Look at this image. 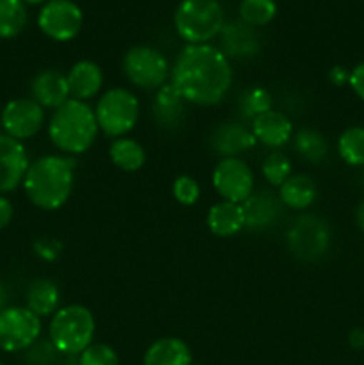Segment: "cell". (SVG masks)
<instances>
[{"label": "cell", "mask_w": 364, "mask_h": 365, "mask_svg": "<svg viewBox=\"0 0 364 365\" xmlns=\"http://www.w3.org/2000/svg\"><path fill=\"white\" fill-rule=\"evenodd\" d=\"M186 100L182 98L181 93L173 88L171 82L164 84L163 88L157 89L156 98L152 103V116L156 118L161 127L173 128L181 125L186 114Z\"/></svg>", "instance_id": "22"}, {"label": "cell", "mask_w": 364, "mask_h": 365, "mask_svg": "<svg viewBox=\"0 0 364 365\" xmlns=\"http://www.w3.org/2000/svg\"><path fill=\"white\" fill-rule=\"evenodd\" d=\"M75 184V160L63 155H45L31 163L25 173L24 191L32 205L57 210L68 202Z\"/></svg>", "instance_id": "2"}, {"label": "cell", "mask_w": 364, "mask_h": 365, "mask_svg": "<svg viewBox=\"0 0 364 365\" xmlns=\"http://www.w3.org/2000/svg\"><path fill=\"white\" fill-rule=\"evenodd\" d=\"M348 86L352 88V91L355 93L357 98L364 102V61L363 63L355 64V66L350 70Z\"/></svg>", "instance_id": "36"}, {"label": "cell", "mask_w": 364, "mask_h": 365, "mask_svg": "<svg viewBox=\"0 0 364 365\" xmlns=\"http://www.w3.org/2000/svg\"><path fill=\"white\" fill-rule=\"evenodd\" d=\"M13 214H14L13 203H11L6 196L0 195V230H4V228L11 223Z\"/></svg>", "instance_id": "37"}, {"label": "cell", "mask_w": 364, "mask_h": 365, "mask_svg": "<svg viewBox=\"0 0 364 365\" xmlns=\"http://www.w3.org/2000/svg\"><path fill=\"white\" fill-rule=\"evenodd\" d=\"M173 24L188 45H207L223 29V7L218 0H182L175 11Z\"/></svg>", "instance_id": "5"}, {"label": "cell", "mask_w": 364, "mask_h": 365, "mask_svg": "<svg viewBox=\"0 0 364 365\" xmlns=\"http://www.w3.org/2000/svg\"><path fill=\"white\" fill-rule=\"evenodd\" d=\"M363 185H364V171H363Z\"/></svg>", "instance_id": "43"}, {"label": "cell", "mask_w": 364, "mask_h": 365, "mask_svg": "<svg viewBox=\"0 0 364 365\" xmlns=\"http://www.w3.org/2000/svg\"><path fill=\"white\" fill-rule=\"evenodd\" d=\"M27 351V359L32 365H52L56 362V356L59 355L50 341H38Z\"/></svg>", "instance_id": "34"}, {"label": "cell", "mask_w": 364, "mask_h": 365, "mask_svg": "<svg viewBox=\"0 0 364 365\" xmlns=\"http://www.w3.org/2000/svg\"><path fill=\"white\" fill-rule=\"evenodd\" d=\"M27 25V9L21 0H0V38L11 39Z\"/></svg>", "instance_id": "28"}, {"label": "cell", "mask_w": 364, "mask_h": 365, "mask_svg": "<svg viewBox=\"0 0 364 365\" xmlns=\"http://www.w3.org/2000/svg\"><path fill=\"white\" fill-rule=\"evenodd\" d=\"M253 171L241 157L221 159L213 170V187L227 202L243 203L253 192Z\"/></svg>", "instance_id": "11"}, {"label": "cell", "mask_w": 364, "mask_h": 365, "mask_svg": "<svg viewBox=\"0 0 364 365\" xmlns=\"http://www.w3.org/2000/svg\"><path fill=\"white\" fill-rule=\"evenodd\" d=\"M291 160L280 152H273L263 160V166H261V171H263L264 180L268 182L273 187H280L289 177H291Z\"/></svg>", "instance_id": "30"}, {"label": "cell", "mask_w": 364, "mask_h": 365, "mask_svg": "<svg viewBox=\"0 0 364 365\" xmlns=\"http://www.w3.org/2000/svg\"><path fill=\"white\" fill-rule=\"evenodd\" d=\"M355 223H357V227L364 232V200L359 203V205H357V209H355Z\"/></svg>", "instance_id": "40"}, {"label": "cell", "mask_w": 364, "mask_h": 365, "mask_svg": "<svg viewBox=\"0 0 364 365\" xmlns=\"http://www.w3.org/2000/svg\"><path fill=\"white\" fill-rule=\"evenodd\" d=\"M7 307V289L0 284V312Z\"/></svg>", "instance_id": "41"}, {"label": "cell", "mask_w": 364, "mask_h": 365, "mask_svg": "<svg viewBox=\"0 0 364 365\" xmlns=\"http://www.w3.org/2000/svg\"><path fill=\"white\" fill-rule=\"evenodd\" d=\"M252 134L257 143L270 148H280L293 139V123L284 113L268 110L252 120Z\"/></svg>", "instance_id": "17"}, {"label": "cell", "mask_w": 364, "mask_h": 365, "mask_svg": "<svg viewBox=\"0 0 364 365\" xmlns=\"http://www.w3.org/2000/svg\"><path fill=\"white\" fill-rule=\"evenodd\" d=\"M173 198L184 207L195 205L200 198L198 182L193 177H188V175L177 177L173 182Z\"/></svg>", "instance_id": "33"}, {"label": "cell", "mask_w": 364, "mask_h": 365, "mask_svg": "<svg viewBox=\"0 0 364 365\" xmlns=\"http://www.w3.org/2000/svg\"><path fill=\"white\" fill-rule=\"evenodd\" d=\"M0 123L9 138L25 141L41 130L45 123V109L32 98H14L4 106Z\"/></svg>", "instance_id": "12"}, {"label": "cell", "mask_w": 364, "mask_h": 365, "mask_svg": "<svg viewBox=\"0 0 364 365\" xmlns=\"http://www.w3.org/2000/svg\"><path fill=\"white\" fill-rule=\"evenodd\" d=\"M61 292L59 287L50 278H36L27 285L25 291V307L36 316L52 317L59 310Z\"/></svg>", "instance_id": "21"}, {"label": "cell", "mask_w": 364, "mask_h": 365, "mask_svg": "<svg viewBox=\"0 0 364 365\" xmlns=\"http://www.w3.org/2000/svg\"><path fill=\"white\" fill-rule=\"evenodd\" d=\"M96 323L91 310L84 305L61 307L49 324V341L59 355L79 356L95 339Z\"/></svg>", "instance_id": "4"}, {"label": "cell", "mask_w": 364, "mask_h": 365, "mask_svg": "<svg viewBox=\"0 0 364 365\" xmlns=\"http://www.w3.org/2000/svg\"><path fill=\"white\" fill-rule=\"evenodd\" d=\"M77 365H120V359L109 344L93 342L79 355Z\"/></svg>", "instance_id": "32"}, {"label": "cell", "mask_w": 364, "mask_h": 365, "mask_svg": "<svg viewBox=\"0 0 364 365\" xmlns=\"http://www.w3.org/2000/svg\"><path fill=\"white\" fill-rule=\"evenodd\" d=\"M0 365H6V364H0Z\"/></svg>", "instance_id": "45"}, {"label": "cell", "mask_w": 364, "mask_h": 365, "mask_svg": "<svg viewBox=\"0 0 364 365\" xmlns=\"http://www.w3.org/2000/svg\"><path fill=\"white\" fill-rule=\"evenodd\" d=\"M84 24L82 9L71 0H49L38 14V27L46 38L66 43L77 38Z\"/></svg>", "instance_id": "10"}, {"label": "cell", "mask_w": 364, "mask_h": 365, "mask_svg": "<svg viewBox=\"0 0 364 365\" xmlns=\"http://www.w3.org/2000/svg\"><path fill=\"white\" fill-rule=\"evenodd\" d=\"M191 365H198V364H191Z\"/></svg>", "instance_id": "44"}, {"label": "cell", "mask_w": 364, "mask_h": 365, "mask_svg": "<svg viewBox=\"0 0 364 365\" xmlns=\"http://www.w3.org/2000/svg\"><path fill=\"white\" fill-rule=\"evenodd\" d=\"M171 84L188 103L216 106L232 86V66L213 45H186L171 68Z\"/></svg>", "instance_id": "1"}, {"label": "cell", "mask_w": 364, "mask_h": 365, "mask_svg": "<svg viewBox=\"0 0 364 365\" xmlns=\"http://www.w3.org/2000/svg\"><path fill=\"white\" fill-rule=\"evenodd\" d=\"M68 89L70 96L74 100H86L95 98L103 86V73L102 68L93 61H79L70 68L66 75Z\"/></svg>", "instance_id": "19"}, {"label": "cell", "mask_w": 364, "mask_h": 365, "mask_svg": "<svg viewBox=\"0 0 364 365\" xmlns=\"http://www.w3.org/2000/svg\"><path fill=\"white\" fill-rule=\"evenodd\" d=\"M31 160L21 141L0 134V195L14 191L24 182Z\"/></svg>", "instance_id": "13"}, {"label": "cell", "mask_w": 364, "mask_h": 365, "mask_svg": "<svg viewBox=\"0 0 364 365\" xmlns=\"http://www.w3.org/2000/svg\"><path fill=\"white\" fill-rule=\"evenodd\" d=\"M21 2L24 4H41V2H45V0H21Z\"/></svg>", "instance_id": "42"}, {"label": "cell", "mask_w": 364, "mask_h": 365, "mask_svg": "<svg viewBox=\"0 0 364 365\" xmlns=\"http://www.w3.org/2000/svg\"><path fill=\"white\" fill-rule=\"evenodd\" d=\"M239 16L250 27H263L277 16L275 0H241Z\"/></svg>", "instance_id": "29"}, {"label": "cell", "mask_w": 364, "mask_h": 365, "mask_svg": "<svg viewBox=\"0 0 364 365\" xmlns=\"http://www.w3.org/2000/svg\"><path fill=\"white\" fill-rule=\"evenodd\" d=\"M348 344L350 348L355 351H363L364 349V330L363 328H353L348 334Z\"/></svg>", "instance_id": "39"}, {"label": "cell", "mask_w": 364, "mask_h": 365, "mask_svg": "<svg viewBox=\"0 0 364 365\" xmlns=\"http://www.w3.org/2000/svg\"><path fill=\"white\" fill-rule=\"evenodd\" d=\"M221 52L234 59H248L259 53L261 39L256 29L246 25L245 21H231L225 24L220 32Z\"/></svg>", "instance_id": "16"}, {"label": "cell", "mask_w": 364, "mask_h": 365, "mask_svg": "<svg viewBox=\"0 0 364 365\" xmlns=\"http://www.w3.org/2000/svg\"><path fill=\"white\" fill-rule=\"evenodd\" d=\"M256 145L257 139L253 138L252 128H246L241 123H223L211 134V148L223 159L239 157Z\"/></svg>", "instance_id": "18"}, {"label": "cell", "mask_w": 364, "mask_h": 365, "mask_svg": "<svg viewBox=\"0 0 364 365\" xmlns=\"http://www.w3.org/2000/svg\"><path fill=\"white\" fill-rule=\"evenodd\" d=\"M95 110L81 100L70 98L54 110L49 121V138L56 148L68 155L88 152L98 135Z\"/></svg>", "instance_id": "3"}, {"label": "cell", "mask_w": 364, "mask_h": 365, "mask_svg": "<svg viewBox=\"0 0 364 365\" xmlns=\"http://www.w3.org/2000/svg\"><path fill=\"white\" fill-rule=\"evenodd\" d=\"M328 81L334 86L341 88V86H346L350 81V70L345 66H334L328 71Z\"/></svg>", "instance_id": "38"}, {"label": "cell", "mask_w": 364, "mask_h": 365, "mask_svg": "<svg viewBox=\"0 0 364 365\" xmlns=\"http://www.w3.org/2000/svg\"><path fill=\"white\" fill-rule=\"evenodd\" d=\"M123 73L136 88L146 91H157L168 84L171 68L168 59L152 46L138 45L125 52L121 61Z\"/></svg>", "instance_id": "7"}, {"label": "cell", "mask_w": 364, "mask_h": 365, "mask_svg": "<svg viewBox=\"0 0 364 365\" xmlns=\"http://www.w3.org/2000/svg\"><path fill=\"white\" fill-rule=\"evenodd\" d=\"M41 337V319L27 307H6L0 312V349L27 351Z\"/></svg>", "instance_id": "9"}, {"label": "cell", "mask_w": 364, "mask_h": 365, "mask_svg": "<svg viewBox=\"0 0 364 365\" xmlns=\"http://www.w3.org/2000/svg\"><path fill=\"white\" fill-rule=\"evenodd\" d=\"M109 159L118 170L125 173H136L145 166L146 153L139 141L132 138H118L109 146Z\"/></svg>", "instance_id": "25"}, {"label": "cell", "mask_w": 364, "mask_h": 365, "mask_svg": "<svg viewBox=\"0 0 364 365\" xmlns=\"http://www.w3.org/2000/svg\"><path fill=\"white\" fill-rule=\"evenodd\" d=\"M34 253L41 260L54 262L63 253V242L52 237H41L34 242Z\"/></svg>", "instance_id": "35"}, {"label": "cell", "mask_w": 364, "mask_h": 365, "mask_svg": "<svg viewBox=\"0 0 364 365\" xmlns=\"http://www.w3.org/2000/svg\"><path fill=\"white\" fill-rule=\"evenodd\" d=\"M293 146H295V152L307 163L320 164L328 155L327 139L314 128H300L296 134H293Z\"/></svg>", "instance_id": "26"}, {"label": "cell", "mask_w": 364, "mask_h": 365, "mask_svg": "<svg viewBox=\"0 0 364 365\" xmlns=\"http://www.w3.org/2000/svg\"><path fill=\"white\" fill-rule=\"evenodd\" d=\"M207 227L211 234L218 237H232L245 228V214L241 203L221 202L214 203L207 212Z\"/></svg>", "instance_id": "20"}, {"label": "cell", "mask_w": 364, "mask_h": 365, "mask_svg": "<svg viewBox=\"0 0 364 365\" xmlns=\"http://www.w3.org/2000/svg\"><path fill=\"white\" fill-rule=\"evenodd\" d=\"M98 128L107 138H123L139 121V100L125 88L103 93L95 107Z\"/></svg>", "instance_id": "6"}, {"label": "cell", "mask_w": 364, "mask_h": 365, "mask_svg": "<svg viewBox=\"0 0 364 365\" xmlns=\"http://www.w3.org/2000/svg\"><path fill=\"white\" fill-rule=\"evenodd\" d=\"M193 355L189 346L178 337H163L148 346L143 356V365H191Z\"/></svg>", "instance_id": "23"}, {"label": "cell", "mask_w": 364, "mask_h": 365, "mask_svg": "<svg viewBox=\"0 0 364 365\" xmlns=\"http://www.w3.org/2000/svg\"><path fill=\"white\" fill-rule=\"evenodd\" d=\"M271 95L264 88H250L239 98V110L245 118L253 120L259 114L271 110Z\"/></svg>", "instance_id": "31"}, {"label": "cell", "mask_w": 364, "mask_h": 365, "mask_svg": "<svg viewBox=\"0 0 364 365\" xmlns=\"http://www.w3.org/2000/svg\"><path fill=\"white\" fill-rule=\"evenodd\" d=\"M31 95L43 109H59L70 100L66 75L54 68L39 71L31 82Z\"/></svg>", "instance_id": "15"}, {"label": "cell", "mask_w": 364, "mask_h": 365, "mask_svg": "<svg viewBox=\"0 0 364 365\" xmlns=\"http://www.w3.org/2000/svg\"><path fill=\"white\" fill-rule=\"evenodd\" d=\"M338 153L348 166L364 168V127L355 125L343 130L338 139Z\"/></svg>", "instance_id": "27"}, {"label": "cell", "mask_w": 364, "mask_h": 365, "mask_svg": "<svg viewBox=\"0 0 364 365\" xmlns=\"http://www.w3.org/2000/svg\"><path fill=\"white\" fill-rule=\"evenodd\" d=\"M318 187L307 175H291L278 187V198L282 205L293 210H305L316 202Z\"/></svg>", "instance_id": "24"}, {"label": "cell", "mask_w": 364, "mask_h": 365, "mask_svg": "<svg viewBox=\"0 0 364 365\" xmlns=\"http://www.w3.org/2000/svg\"><path fill=\"white\" fill-rule=\"evenodd\" d=\"M241 207L245 214V228L256 232L275 227L284 212L280 198L271 191H253Z\"/></svg>", "instance_id": "14"}, {"label": "cell", "mask_w": 364, "mask_h": 365, "mask_svg": "<svg viewBox=\"0 0 364 365\" xmlns=\"http://www.w3.org/2000/svg\"><path fill=\"white\" fill-rule=\"evenodd\" d=\"M330 227L321 217L302 214L293 221L288 230V248L303 262H318L330 248Z\"/></svg>", "instance_id": "8"}]
</instances>
